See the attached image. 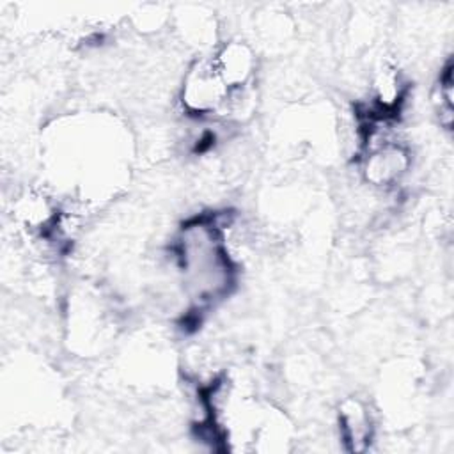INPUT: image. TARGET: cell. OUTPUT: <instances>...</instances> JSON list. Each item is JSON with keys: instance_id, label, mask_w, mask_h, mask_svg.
<instances>
[{"instance_id": "3", "label": "cell", "mask_w": 454, "mask_h": 454, "mask_svg": "<svg viewBox=\"0 0 454 454\" xmlns=\"http://www.w3.org/2000/svg\"><path fill=\"white\" fill-rule=\"evenodd\" d=\"M340 436L351 450H365L374 436V422L367 403L348 397L339 406Z\"/></svg>"}, {"instance_id": "1", "label": "cell", "mask_w": 454, "mask_h": 454, "mask_svg": "<svg viewBox=\"0 0 454 454\" xmlns=\"http://www.w3.org/2000/svg\"><path fill=\"white\" fill-rule=\"evenodd\" d=\"M231 90L216 71L213 57H197L184 71L181 82L179 103L183 112L195 119L220 115L225 114Z\"/></svg>"}, {"instance_id": "2", "label": "cell", "mask_w": 454, "mask_h": 454, "mask_svg": "<svg viewBox=\"0 0 454 454\" xmlns=\"http://www.w3.org/2000/svg\"><path fill=\"white\" fill-rule=\"evenodd\" d=\"M213 62L231 92L247 90L254 82L257 59L252 46L241 39L223 41L213 53Z\"/></svg>"}]
</instances>
